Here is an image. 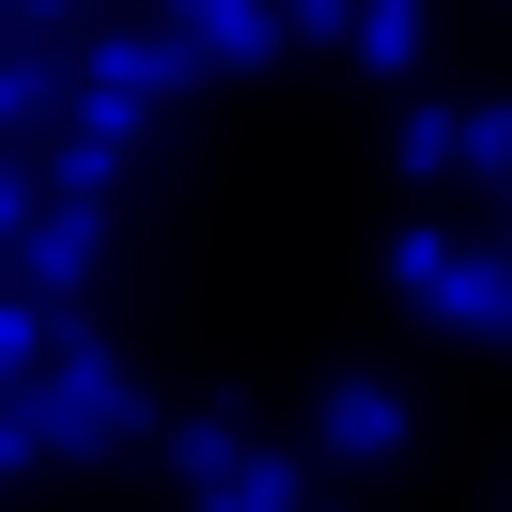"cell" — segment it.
I'll use <instances>...</instances> for the list:
<instances>
[{"label": "cell", "instance_id": "cell-10", "mask_svg": "<svg viewBox=\"0 0 512 512\" xmlns=\"http://www.w3.org/2000/svg\"><path fill=\"white\" fill-rule=\"evenodd\" d=\"M202 512H311V450H264L249 481H218Z\"/></svg>", "mask_w": 512, "mask_h": 512}, {"label": "cell", "instance_id": "cell-12", "mask_svg": "<svg viewBox=\"0 0 512 512\" xmlns=\"http://www.w3.org/2000/svg\"><path fill=\"white\" fill-rule=\"evenodd\" d=\"M280 32L295 47H357V0H280Z\"/></svg>", "mask_w": 512, "mask_h": 512}, {"label": "cell", "instance_id": "cell-15", "mask_svg": "<svg viewBox=\"0 0 512 512\" xmlns=\"http://www.w3.org/2000/svg\"><path fill=\"white\" fill-rule=\"evenodd\" d=\"M497 218H512V187H497Z\"/></svg>", "mask_w": 512, "mask_h": 512}, {"label": "cell", "instance_id": "cell-3", "mask_svg": "<svg viewBox=\"0 0 512 512\" xmlns=\"http://www.w3.org/2000/svg\"><path fill=\"white\" fill-rule=\"evenodd\" d=\"M388 171H404V187H512V109L404 94V125H388Z\"/></svg>", "mask_w": 512, "mask_h": 512}, {"label": "cell", "instance_id": "cell-11", "mask_svg": "<svg viewBox=\"0 0 512 512\" xmlns=\"http://www.w3.org/2000/svg\"><path fill=\"white\" fill-rule=\"evenodd\" d=\"M47 218V156H0V295H16V249H32Z\"/></svg>", "mask_w": 512, "mask_h": 512}, {"label": "cell", "instance_id": "cell-8", "mask_svg": "<svg viewBox=\"0 0 512 512\" xmlns=\"http://www.w3.org/2000/svg\"><path fill=\"white\" fill-rule=\"evenodd\" d=\"M63 342H78V311H47V295H0V404H32V388L63 373Z\"/></svg>", "mask_w": 512, "mask_h": 512}, {"label": "cell", "instance_id": "cell-2", "mask_svg": "<svg viewBox=\"0 0 512 512\" xmlns=\"http://www.w3.org/2000/svg\"><path fill=\"white\" fill-rule=\"evenodd\" d=\"M388 295H404L419 326H481V342H512V249H466V233H404V249H388Z\"/></svg>", "mask_w": 512, "mask_h": 512}, {"label": "cell", "instance_id": "cell-1", "mask_svg": "<svg viewBox=\"0 0 512 512\" xmlns=\"http://www.w3.org/2000/svg\"><path fill=\"white\" fill-rule=\"evenodd\" d=\"M32 435H47V466H109V450H171V419L140 404V373L94 342V326H78V342H63V373L32 388Z\"/></svg>", "mask_w": 512, "mask_h": 512}, {"label": "cell", "instance_id": "cell-4", "mask_svg": "<svg viewBox=\"0 0 512 512\" xmlns=\"http://www.w3.org/2000/svg\"><path fill=\"white\" fill-rule=\"evenodd\" d=\"M295 450H311V466H342V481H357V466H404V450H419V404H404L388 373H342L311 419H295Z\"/></svg>", "mask_w": 512, "mask_h": 512}, {"label": "cell", "instance_id": "cell-14", "mask_svg": "<svg viewBox=\"0 0 512 512\" xmlns=\"http://www.w3.org/2000/svg\"><path fill=\"white\" fill-rule=\"evenodd\" d=\"M16 32H78V16H109V0H0Z\"/></svg>", "mask_w": 512, "mask_h": 512}, {"label": "cell", "instance_id": "cell-13", "mask_svg": "<svg viewBox=\"0 0 512 512\" xmlns=\"http://www.w3.org/2000/svg\"><path fill=\"white\" fill-rule=\"evenodd\" d=\"M47 466V435H32V404H0V481H32Z\"/></svg>", "mask_w": 512, "mask_h": 512}, {"label": "cell", "instance_id": "cell-9", "mask_svg": "<svg viewBox=\"0 0 512 512\" xmlns=\"http://www.w3.org/2000/svg\"><path fill=\"white\" fill-rule=\"evenodd\" d=\"M419 47H435V0H357V78H388V94H419Z\"/></svg>", "mask_w": 512, "mask_h": 512}, {"label": "cell", "instance_id": "cell-7", "mask_svg": "<svg viewBox=\"0 0 512 512\" xmlns=\"http://www.w3.org/2000/svg\"><path fill=\"white\" fill-rule=\"evenodd\" d=\"M249 466H264L249 404H187V419H171V481H202V497H218V481H249Z\"/></svg>", "mask_w": 512, "mask_h": 512}, {"label": "cell", "instance_id": "cell-5", "mask_svg": "<svg viewBox=\"0 0 512 512\" xmlns=\"http://www.w3.org/2000/svg\"><path fill=\"white\" fill-rule=\"evenodd\" d=\"M94 280H109V202H63V187H47L32 249H16V295H47V311H78Z\"/></svg>", "mask_w": 512, "mask_h": 512}, {"label": "cell", "instance_id": "cell-6", "mask_svg": "<svg viewBox=\"0 0 512 512\" xmlns=\"http://www.w3.org/2000/svg\"><path fill=\"white\" fill-rule=\"evenodd\" d=\"M156 32L187 47L202 78H233V63H280V47H295V32H280V0H156Z\"/></svg>", "mask_w": 512, "mask_h": 512}]
</instances>
